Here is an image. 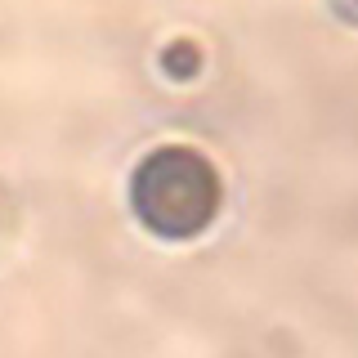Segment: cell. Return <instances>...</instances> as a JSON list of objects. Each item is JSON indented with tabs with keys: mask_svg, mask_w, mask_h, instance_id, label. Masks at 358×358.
<instances>
[{
	"mask_svg": "<svg viewBox=\"0 0 358 358\" xmlns=\"http://www.w3.org/2000/svg\"><path fill=\"white\" fill-rule=\"evenodd\" d=\"M130 201L157 238H193L220 206V179L193 148H157L134 171Z\"/></svg>",
	"mask_w": 358,
	"mask_h": 358,
	"instance_id": "obj_1",
	"label": "cell"
},
{
	"mask_svg": "<svg viewBox=\"0 0 358 358\" xmlns=\"http://www.w3.org/2000/svg\"><path fill=\"white\" fill-rule=\"evenodd\" d=\"M162 67L171 76H193L197 72V45H188V41H175V45H166V54H162Z\"/></svg>",
	"mask_w": 358,
	"mask_h": 358,
	"instance_id": "obj_2",
	"label": "cell"
}]
</instances>
